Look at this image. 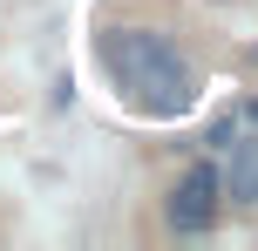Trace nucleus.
I'll return each instance as SVG.
<instances>
[{"label": "nucleus", "instance_id": "nucleus-1", "mask_svg": "<svg viewBox=\"0 0 258 251\" xmlns=\"http://www.w3.org/2000/svg\"><path fill=\"white\" fill-rule=\"evenodd\" d=\"M102 61H109L116 89L143 109V116H183V109L197 102V68H190V54H177L163 34H143V27L109 34V41H102Z\"/></svg>", "mask_w": 258, "mask_h": 251}, {"label": "nucleus", "instance_id": "nucleus-2", "mask_svg": "<svg viewBox=\"0 0 258 251\" xmlns=\"http://www.w3.org/2000/svg\"><path fill=\"white\" fill-rule=\"evenodd\" d=\"M170 231H211V217H218V170L211 163H197V170H183V184L170 190Z\"/></svg>", "mask_w": 258, "mask_h": 251}, {"label": "nucleus", "instance_id": "nucleus-3", "mask_svg": "<svg viewBox=\"0 0 258 251\" xmlns=\"http://www.w3.org/2000/svg\"><path fill=\"white\" fill-rule=\"evenodd\" d=\"M231 163H224V177H218V190H231L238 204H258V143L251 136H231Z\"/></svg>", "mask_w": 258, "mask_h": 251}, {"label": "nucleus", "instance_id": "nucleus-4", "mask_svg": "<svg viewBox=\"0 0 258 251\" xmlns=\"http://www.w3.org/2000/svg\"><path fill=\"white\" fill-rule=\"evenodd\" d=\"M251 116H258V102H251Z\"/></svg>", "mask_w": 258, "mask_h": 251}]
</instances>
